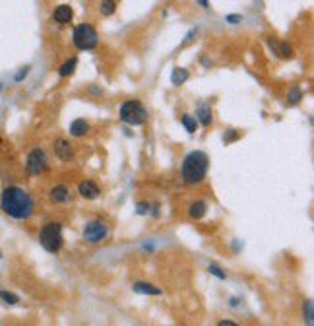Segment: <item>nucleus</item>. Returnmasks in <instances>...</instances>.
<instances>
[{
	"label": "nucleus",
	"instance_id": "1",
	"mask_svg": "<svg viewBox=\"0 0 314 326\" xmlns=\"http://www.w3.org/2000/svg\"><path fill=\"white\" fill-rule=\"evenodd\" d=\"M0 210L16 221H27L35 212V200L25 188L8 185L0 192Z\"/></svg>",
	"mask_w": 314,
	"mask_h": 326
},
{
	"label": "nucleus",
	"instance_id": "2",
	"mask_svg": "<svg viewBox=\"0 0 314 326\" xmlns=\"http://www.w3.org/2000/svg\"><path fill=\"white\" fill-rule=\"evenodd\" d=\"M209 171V156L202 150L188 152L180 163V179L186 186L202 185L208 177Z\"/></svg>",
	"mask_w": 314,
	"mask_h": 326
},
{
	"label": "nucleus",
	"instance_id": "3",
	"mask_svg": "<svg viewBox=\"0 0 314 326\" xmlns=\"http://www.w3.org/2000/svg\"><path fill=\"white\" fill-rule=\"evenodd\" d=\"M39 243L41 247L51 253V255H56L62 251L64 247V235H62V223L60 221H47L41 225L39 229Z\"/></svg>",
	"mask_w": 314,
	"mask_h": 326
},
{
	"label": "nucleus",
	"instance_id": "4",
	"mask_svg": "<svg viewBox=\"0 0 314 326\" xmlns=\"http://www.w3.org/2000/svg\"><path fill=\"white\" fill-rule=\"evenodd\" d=\"M118 118L126 126H142L148 122L150 113L140 99H126L118 109Z\"/></svg>",
	"mask_w": 314,
	"mask_h": 326
},
{
	"label": "nucleus",
	"instance_id": "5",
	"mask_svg": "<svg viewBox=\"0 0 314 326\" xmlns=\"http://www.w3.org/2000/svg\"><path fill=\"white\" fill-rule=\"evenodd\" d=\"M72 43H74V47L78 51H93L97 47V43H99V33L88 22L78 23L74 27V31H72Z\"/></svg>",
	"mask_w": 314,
	"mask_h": 326
},
{
	"label": "nucleus",
	"instance_id": "6",
	"mask_svg": "<svg viewBox=\"0 0 314 326\" xmlns=\"http://www.w3.org/2000/svg\"><path fill=\"white\" fill-rule=\"evenodd\" d=\"M49 169V158L43 148H31L25 156V173L29 177H39Z\"/></svg>",
	"mask_w": 314,
	"mask_h": 326
},
{
	"label": "nucleus",
	"instance_id": "7",
	"mask_svg": "<svg viewBox=\"0 0 314 326\" xmlns=\"http://www.w3.org/2000/svg\"><path fill=\"white\" fill-rule=\"evenodd\" d=\"M109 237V225L103 219H91L82 229V239L90 245H99Z\"/></svg>",
	"mask_w": 314,
	"mask_h": 326
},
{
	"label": "nucleus",
	"instance_id": "8",
	"mask_svg": "<svg viewBox=\"0 0 314 326\" xmlns=\"http://www.w3.org/2000/svg\"><path fill=\"white\" fill-rule=\"evenodd\" d=\"M52 154L62 163H68L74 160V148H72L70 140H66V138H56L52 142Z\"/></svg>",
	"mask_w": 314,
	"mask_h": 326
},
{
	"label": "nucleus",
	"instance_id": "9",
	"mask_svg": "<svg viewBox=\"0 0 314 326\" xmlns=\"http://www.w3.org/2000/svg\"><path fill=\"white\" fill-rule=\"evenodd\" d=\"M78 194L84 200H97L101 196V186L93 179H84L78 183Z\"/></svg>",
	"mask_w": 314,
	"mask_h": 326
},
{
	"label": "nucleus",
	"instance_id": "10",
	"mask_svg": "<svg viewBox=\"0 0 314 326\" xmlns=\"http://www.w3.org/2000/svg\"><path fill=\"white\" fill-rule=\"evenodd\" d=\"M72 20H74V10H72L70 4H58V6H54V10H52V22L54 23L66 25Z\"/></svg>",
	"mask_w": 314,
	"mask_h": 326
},
{
	"label": "nucleus",
	"instance_id": "11",
	"mask_svg": "<svg viewBox=\"0 0 314 326\" xmlns=\"http://www.w3.org/2000/svg\"><path fill=\"white\" fill-rule=\"evenodd\" d=\"M194 118H196V122L200 124V126H204V128H209L211 124H213V109L211 105L208 103H198L196 105V113H194Z\"/></svg>",
	"mask_w": 314,
	"mask_h": 326
},
{
	"label": "nucleus",
	"instance_id": "12",
	"mask_svg": "<svg viewBox=\"0 0 314 326\" xmlns=\"http://www.w3.org/2000/svg\"><path fill=\"white\" fill-rule=\"evenodd\" d=\"M72 198V190L66 185H54L49 188V200L52 204H66Z\"/></svg>",
	"mask_w": 314,
	"mask_h": 326
},
{
	"label": "nucleus",
	"instance_id": "13",
	"mask_svg": "<svg viewBox=\"0 0 314 326\" xmlns=\"http://www.w3.org/2000/svg\"><path fill=\"white\" fill-rule=\"evenodd\" d=\"M130 287L134 293H140V295H154V297L163 295V289L157 287L156 283H150V281H134Z\"/></svg>",
	"mask_w": 314,
	"mask_h": 326
},
{
	"label": "nucleus",
	"instance_id": "14",
	"mask_svg": "<svg viewBox=\"0 0 314 326\" xmlns=\"http://www.w3.org/2000/svg\"><path fill=\"white\" fill-rule=\"evenodd\" d=\"M186 214H188L190 219L200 221L202 217H206V214H208V204L204 200H192L188 204V208H186Z\"/></svg>",
	"mask_w": 314,
	"mask_h": 326
},
{
	"label": "nucleus",
	"instance_id": "15",
	"mask_svg": "<svg viewBox=\"0 0 314 326\" xmlns=\"http://www.w3.org/2000/svg\"><path fill=\"white\" fill-rule=\"evenodd\" d=\"M90 122L86 120V118H74L72 122H70V134H72V138H84L88 132H90Z\"/></svg>",
	"mask_w": 314,
	"mask_h": 326
},
{
	"label": "nucleus",
	"instance_id": "16",
	"mask_svg": "<svg viewBox=\"0 0 314 326\" xmlns=\"http://www.w3.org/2000/svg\"><path fill=\"white\" fill-rule=\"evenodd\" d=\"M188 78H190V72L186 68H182V66H175L173 72H171V84L177 86V88L182 86L184 82H188Z\"/></svg>",
	"mask_w": 314,
	"mask_h": 326
},
{
	"label": "nucleus",
	"instance_id": "17",
	"mask_svg": "<svg viewBox=\"0 0 314 326\" xmlns=\"http://www.w3.org/2000/svg\"><path fill=\"white\" fill-rule=\"evenodd\" d=\"M76 66H78V56L66 58V60L60 64V68H58V76H60V78H70V76L74 74Z\"/></svg>",
	"mask_w": 314,
	"mask_h": 326
},
{
	"label": "nucleus",
	"instance_id": "18",
	"mask_svg": "<svg viewBox=\"0 0 314 326\" xmlns=\"http://www.w3.org/2000/svg\"><path fill=\"white\" fill-rule=\"evenodd\" d=\"M301 313H303V323H305V326H314V303L311 299L303 301Z\"/></svg>",
	"mask_w": 314,
	"mask_h": 326
},
{
	"label": "nucleus",
	"instance_id": "19",
	"mask_svg": "<svg viewBox=\"0 0 314 326\" xmlns=\"http://www.w3.org/2000/svg\"><path fill=\"white\" fill-rule=\"evenodd\" d=\"M303 97H305V93H303L301 86H291L289 92H287V105L295 107V105H299L303 101Z\"/></svg>",
	"mask_w": 314,
	"mask_h": 326
},
{
	"label": "nucleus",
	"instance_id": "20",
	"mask_svg": "<svg viewBox=\"0 0 314 326\" xmlns=\"http://www.w3.org/2000/svg\"><path fill=\"white\" fill-rule=\"evenodd\" d=\"M0 303H4L8 307H16V305L22 303V299H20L18 293H14L10 289H0Z\"/></svg>",
	"mask_w": 314,
	"mask_h": 326
},
{
	"label": "nucleus",
	"instance_id": "21",
	"mask_svg": "<svg viewBox=\"0 0 314 326\" xmlns=\"http://www.w3.org/2000/svg\"><path fill=\"white\" fill-rule=\"evenodd\" d=\"M180 124L184 126V130H186L188 134H194L196 128H198V122H196L194 115H188V113H182V115H180Z\"/></svg>",
	"mask_w": 314,
	"mask_h": 326
},
{
	"label": "nucleus",
	"instance_id": "22",
	"mask_svg": "<svg viewBox=\"0 0 314 326\" xmlns=\"http://www.w3.org/2000/svg\"><path fill=\"white\" fill-rule=\"evenodd\" d=\"M116 8H118L116 0H101V2H99V14L105 16V18L112 16V14L116 12Z\"/></svg>",
	"mask_w": 314,
	"mask_h": 326
},
{
	"label": "nucleus",
	"instance_id": "23",
	"mask_svg": "<svg viewBox=\"0 0 314 326\" xmlns=\"http://www.w3.org/2000/svg\"><path fill=\"white\" fill-rule=\"evenodd\" d=\"M293 47L287 43V41H279V45H277V56L279 58H283V60H289V58H293Z\"/></svg>",
	"mask_w": 314,
	"mask_h": 326
},
{
	"label": "nucleus",
	"instance_id": "24",
	"mask_svg": "<svg viewBox=\"0 0 314 326\" xmlns=\"http://www.w3.org/2000/svg\"><path fill=\"white\" fill-rule=\"evenodd\" d=\"M239 138H241V130L229 128V130H225V134H223V144H233V142H237Z\"/></svg>",
	"mask_w": 314,
	"mask_h": 326
},
{
	"label": "nucleus",
	"instance_id": "25",
	"mask_svg": "<svg viewBox=\"0 0 314 326\" xmlns=\"http://www.w3.org/2000/svg\"><path fill=\"white\" fill-rule=\"evenodd\" d=\"M208 272L213 276V278H217V279H221V281H225L227 279V272L223 270L221 266H217V264H209L208 266Z\"/></svg>",
	"mask_w": 314,
	"mask_h": 326
},
{
	"label": "nucleus",
	"instance_id": "26",
	"mask_svg": "<svg viewBox=\"0 0 314 326\" xmlns=\"http://www.w3.org/2000/svg\"><path fill=\"white\" fill-rule=\"evenodd\" d=\"M29 72H31V64H25V66H22L16 74H14V82L16 84H20V82H23L27 76H29Z\"/></svg>",
	"mask_w": 314,
	"mask_h": 326
},
{
	"label": "nucleus",
	"instance_id": "27",
	"mask_svg": "<svg viewBox=\"0 0 314 326\" xmlns=\"http://www.w3.org/2000/svg\"><path fill=\"white\" fill-rule=\"evenodd\" d=\"M150 210H152V202H146V200L136 202V214H138V216H148Z\"/></svg>",
	"mask_w": 314,
	"mask_h": 326
},
{
	"label": "nucleus",
	"instance_id": "28",
	"mask_svg": "<svg viewBox=\"0 0 314 326\" xmlns=\"http://www.w3.org/2000/svg\"><path fill=\"white\" fill-rule=\"evenodd\" d=\"M243 20H245V18H243L241 14H227V16H225V22L231 23V25H239V23H243Z\"/></svg>",
	"mask_w": 314,
	"mask_h": 326
},
{
	"label": "nucleus",
	"instance_id": "29",
	"mask_svg": "<svg viewBox=\"0 0 314 326\" xmlns=\"http://www.w3.org/2000/svg\"><path fill=\"white\" fill-rule=\"evenodd\" d=\"M198 33H200V29H198V27H192V29H190V31H188V33L184 35V41H182V47H184V45H188V43H192V41H194V39L198 37Z\"/></svg>",
	"mask_w": 314,
	"mask_h": 326
},
{
	"label": "nucleus",
	"instance_id": "30",
	"mask_svg": "<svg viewBox=\"0 0 314 326\" xmlns=\"http://www.w3.org/2000/svg\"><path fill=\"white\" fill-rule=\"evenodd\" d=\"M277 45H279V41H275L273 37H268V47H269V51L277 56Z\"/></svg>",
	"mask_w": 314,
	"mask_h": 326
},
{
	"label": "nucleus",
	"instance_id": "31",
	"mask_svg": "<svg viewBox=\"0 0 314 326\" xmlns=\"http://www.w3.org/2000/svg\"><path fill=\"white\" fill-rule=\"evenodd\" d=\"M88 90H90V93H91V95H103V90H101V88H97V86H90Z\"/></svg>",
	"mask_w": 314,
	"mask_h": 326
},
{
	"label": "nucleus",
	"instance_id": "32",
	"mask_svg": "<svg viewBox=\"0 0 314 326\" xmlns=\"http://www.w3.org/2000/svg\"><path fill=\"white\" fill-rule=\"evenodd\" d=\"M215 326H239L237 325V323H233V321H227V319H221V321H219V323H217V325Z\"/></svg>",
	"mask_w": 314,
	"mask_h": 326
},
{
	"label": "nucleus",
	"instance_id": "33",
	"mask_svg": "<svg viewBox=\"0 0 314 326\" xmlns=\"http://www.w3.org/2000/svg\"><path fill=\"white\" fill-rule=\"evenodd\" d=\"M200 62H202V66H206V68H209L211 66V60H209L206 54H202V58H200Z\"/></svg>",
	"mask_w": 314,
	"mask_h": 326
},
{
	"label": "nucleus",
	"instance_id": "34",
	"mask_svg": "<svg viewBox=\"0 0 314 326\" xmlns=\"http://www.w3.org/2000/svg\"><path fill=\"white\" fill-rule=\"evenodd\" d=\"M229 301H231V303H229V305H231V307H233V309H235V307H239V303H241V297H231V299H229Z\"/></svg>",
	"mask_w": 314,
	"mask_h": 326
},
{
	"label": "nucleus",
	"instance_id": "35",
	"mask_svg": "<svg viewBox=\"0 0 314 326\" xmlns=\"http://www.w3.org/2000/svg\"><path fill=\"white\" fill-rule=\"evenodd\" d=\"M196 2H198V4H200L204 10H209V0H196Z\"/></svg>",
	"mask_w": 314,
	"mask_h": 326
},
{
	"label": "nucleus",
	"instance_id": "36",
	"mask_svg": "<svg viewBox=\"0 0 314 326\" xmlns=\"http://www.w3.org/2000/svg\"><path fill=\"white\" fill-rule=\"evenodd\" d=\"M2 90H4V84H2V82H0V92H2Z\"/></svg>",
	"mask_w": 314,
	"mask_h": 326
},
{
	"label": "nucleus",
	"instance_id": "37",
	"mask_svg": "<svg viewBox=\"0 0 314 326\" xmlns=\"http://www.w3.org/2000/svg\"><path fill=\"white\" fill-rule=\"evenodd\" d=\"M2 256H4V255H2V251H0V258H2Z\"/></svg>",
	"mask_w": 314,
	"mask_h": 326
},
{
	"label": "nucleus",
	"instance_id": "38",
	"mask_svg": "<svg viewBox=\"0 0 314 326\" xmlns=\"http://www.w3.org/2000/svg\"><path fill=\"white\" fill-rule=\"evenodd\" d=\"M22 326H25V325H22Z\"/></svg>",
	"mask_w": 314,
	"mask_h": 326
}]
</instances>
